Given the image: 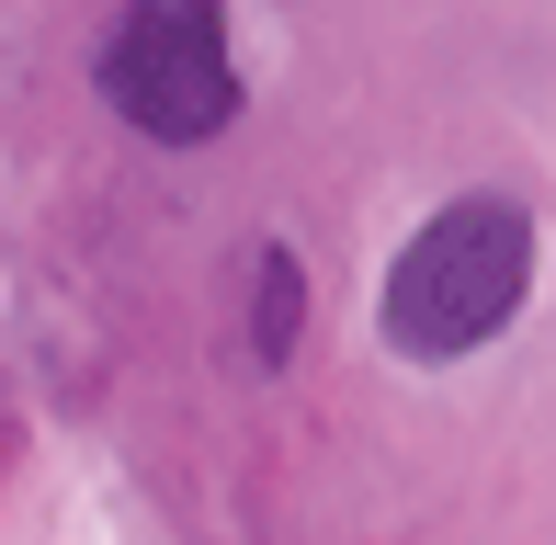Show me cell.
<instances>
[{"label": "cell", "instance_id": "obj_1", "mask_svg": "<svg viewBox=\"0 0 556 545\" xmlns=\"http://www.w3.org/2000/svg\"><path fill=\"white\" fill-rule=\"evenodd\" d=\"M522 295H534V216L511 193H466L387 262L375 318L409 364H466L477 341H500L522 318Z\"/></svg>", "mask_w": 556, "mask_h": 545}, {"label": "cell", "instance_id": "obj_2", "mask_svg": "<svg viewBox=\"0 0 556 545\" xmlns=\"http://www.w3.org/2000/svg\"><path fill=\"white\" fill-rule=\"evenodd\" d=\"M103 103L160 148H205L239 126V58L216 0H125L103 35Z\"/></svg>", "mask_w": 556, "mask_h": 545}, {"label": "cell", "instance_id": "obj_3", "mask_svg": "<svg viewBox=\"0 0 556 545\" xmlns=\"http://www.w3.org/2000/svg\"><path fill=\"white\" fill-rule=\"evenodd\" d=\"M250 272H262V307H250V364H285V353H295V307H307V272H295V251H262Z\"/></svg>", "mask_w": 556, "mask_h": 545}]
</instances>
